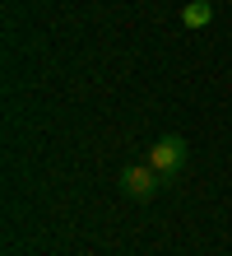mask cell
Instances as JSON below:
<instances>
[{
  "label": "cell",
  "mask_w": 232,
  "mask_h": 256,
  "mask_svg": "<svg viewBox=\"0 0 232 256\" xmlns=\"http://www.w3.org/2000/svg\"><path fill=\"white\" fill-rule=\"evenodd\" d=\"M186 154H191V149H186V140H181V135H158V140L144 149L149 168L158 172L163 182H177V172L186 168Z\"/></svg>",
  "instance_id": "1"
},
{
  "label": "cell",
  "mask_w": 232,
  "mask_h": 256,
  "mask_svg": "<svg viewBox=\"0 0 232 256\" xmlns=\"http://www.w3.org/2000/svg\"><path fill=\"white\" fill-rule=\"evenodd\" d=\"M214 24V0H186L181 5V28H209Z\"/></svg>",
  "instance_id": "3"
},
{
  "label": "cell",
  "mask_w": 232,
  "mask_h": 256,
  "mask_svg": "<svg viewBox=\"0 0 232 256\" xmlns=\"http://www.w3.org/2000/svg\"><path fill=\"white\" fill-rule=\"evenodd\" d=\"M116 186H121V196H126V200H139V205H144V200H153V196H158L167 182L149 168V158H139V163H126V168H121Z\"/></svg>",
  "instance_id": "2"
}]
</instances>
